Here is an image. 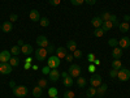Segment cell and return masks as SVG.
<instances>
[{
    "label": "cell",
    "mask_w": 130,
    "mask_h": 98,
    "mask_svg": "<svg viewBox=\"0 0 130 98\" xmlns=\"http://www.w3.org/2000/svg\"><path fill=\"white\" fill-rule=\"evenodd\" d=\"M68 73L72 76L73 79H77V77L81 76V67L78 64H72L69 67V69H68Z\"/></svg>",
    "instance_id": "obj_1"
},
{
    "label": "cell",
    "mask_w": 130,
    "mask_h": 98,
    "mask_svg": "<svg viewBox=\"0 0 130 98\" xmlns=\"http://www.w3.org/2000/svg\"><path fill=\"white\" fill-rule=\"evenodd\" d=\"M47 65L51 68V69H56L59 65H60V59L56 56V55H51L47 60Z\"/></svg>",
    "instance_id": "obj_2"
},
{
    "label": "cell",
    "mask_w": 130,
    "mask_h": 98,
    "mask_svg": "<svg viewBox=\"0 0 130 98\" xmlns=\"http://www.w3.org/2000/svg\"><path fill=\"white\" fill-rule=\"evenodd\" d=\"M117 79L120 81H127L130 79V71L127 68H121L118 69V73H117Z\"/></svg>",
    "instance_id": "obj_3"
},
{
    "label": "cell",
    "mask_w": 130,
    "mask_h": 98,
    "mask_svg": "<svg viewBox=\"0 0 130 98\" xmlns=\"http://www.w3.org/2000/svg\"><path fill=\"white\" fill-rule=\"evenodd\" d=\"M34 55H35V59H37V60H46V58H47V55H48L47 48L39 47L38 50H35Z\"/></svg>",
    "instance_id": "obj_4"
},
{
    "label": "cell",
    "mask_w": 130,
    "mask_h": 98,
    "mask_svg": "<svg viewBox=\"0 0 130 98\" xmlns=\"http://www.w3.org/2000/svg\"><path fill=\"white\" fill-rule=\"evenodd\" d=\"M90 84H91V86H94V88H99V86L103 84V81H102V76L100 75H92L91 76V79H90Z\"/></svg>",
    "instance_id": "obj_5"
},
{
    "label": "cell",
    "mask_w": 130,
    "mask_h": 98,
    "mask_svg": "<svg viewBox=\"0 0 130 98\" xmlns=\"http://www.w3.org/2000/svg\"><path fill=\"white\" fill-rule=\"evenodd\" d=\"M13 94L16 97H25L27 94V88L24 85H21V86H16V88L13 89Z\"/></svg>",
    "instance_id": "obj_6"
},
{
    "label": "cell",
    "mask_w": 130,
    "mask_h": 98,
    "mask_svg": "<svg viewBox=\"0 0 130 98\" xmlns=\"http://www.w3.org/2000/svg\"><path fill=\"white\" fill-rule=\"evenodd\" d=\"M35 42H37V45H38L39 47H43V48H47V47L50 46V42H48L47 37H44V35H39Z\"/></svg>",
    "instance_id": "obj_7"
},
{
    "label": "cell",
    "mask_w": 130,
    "mask_h": 98,
    "mask_svg": "<svg viewBox=\"0 0 130 98\" xmlns=\"http://www.w3.org/2000/svg\"><path fill=\"white\" fill-rule=\"evenodd\" d=\"M13 67L9 63H0V73L2 75H9L12 72Z\"/></svg>",
    "instance_id": "obj_8"
},
{
    "label": "cell",
    "mask_w": 130,
    "mask_h": 98,
    "mask_svg": "<svg viewBox=\"0 0 130 98\" xmlns=\"http://www.w3.org/2000/svg\"><path fill=\"white\" fill-rule=\"evenodd\" d=\"M129 46H130V38L129 37H122L121 39H118V47H121L124 50V48H127Z\"/></svg>",
    "instance_id": "obj_9"
},
{
    "label": "cell",
    "mask_w": 130,
    "mask_h": 98,
    "mask_svg": "<svg viewBox=\"0 0 130 98\" xmlns=\"http://www.w3.org/2000/svg\"><path fill=\"white\" fill-rule=\"evenodd\" d=\"M48 79H50V81H53V82H56L60 79V72L57 71V68L56 69H51V72L48 75Z\"/></svg>",
    "instance_id": "obj_10"
},
{
    "label": "cell",
    "mask_w": 130,
    "mask_h": 98,
    "mask_svg": "<svg viewBox=\"0 0 130 98\" xmlns=\"http://www.w3.org/2000/svg\"><path fill=\"white\" fill-rule=\"evenodd\" d=\"M21 52L24 54V55H31L32 52H34V48H32L31 45H24V46H21Z\"/></svg>",
    "instance_id": "obj_11"
},
{
    "label": "cell",
    "mask_w": 130,
    "mask_h": 98,
    "mask_svg": "<svg viewBox=\"0 0 130 98\" xmlns=\"http://www.w3.org/2000/svg\"><path fill=\"white\" fill-rule=\"evenodd\" d=\"M10 56V51H2L0 52V63H8Z\"/></svg>",
    "instance_id": "obj_12"
},
{
    "label": "cell",
    "mask_w": 130,
    "mask_h": 98,
    "mask_svg": "<svg viewBox=\"0 0 130 98\" xmlns=\"http://www.w3.org/2000/svg\"><path fill=\"white\" fill-rule=\"evenodd\" d=\"M67 55H68V51L65 50V47H57L56 48V56L59 59H64Z\"/></svg>",
    "instance_id": "obj_13"
},
{
    "label": "cell",
    "mask_w": 130,
    "mask_h": 98,
    "mask_svg": "<svg viewBox=\"0 0 130 98\" xmlns=\"http://www.w3.org/2000/svg\"><path fill=\"white\" fill-rule=\"evenodd\" d=\"M103 22H104V21L102 20V17H100V16H99V17H94V18L91 20V24H92V26H94L95 29H98V28H102Z\"/></svg>",
    "instance_id": "obj_14"
},
{
    "label": "cell",
    "mask_w": 130,
    "mask_h": 98,
    "mask_svg": "<svg viewBox=\"0 0 130 98\" xmlns=\"http://www.w3.org/2000/svg\"><path fill=\"white\" fill-rule=\"evenodd\" d=\"M29 18H30L31 21H34V22H37V21H39V20H40V15H39L38 10L32 9L31 12L29 13Z\"/></svg>",
    "instance_id": "obj_15"
},
{
    "label": "cell",
    "mask_w": 130,
    "mask_h": 98,
    "mask_svg": "<svg viewBox=\"0 0 130 98\" xmlns=\"http://www.w3.org/2000/svg\"><path fill=\"white\" fill-rule=\"evenodd\" d=\"M112 56L113 59H120L122 56V48L121 47H113V51H112Z\"/></svg>",
    "instance_id": "obj_16"
},
{
    "label": "cell",
    "mask_w": 130,
    "mask_h": 98,
    "mask_svg": "<svg viewBox=\"0 0 130 98\" xmlns=\"http://www.w3.org/2000/svg\"><path fill=\"white\" fill-rule=\"evenodd\" d=\"M107 90H108V85H107V84H102L99 88H96V94L99 95V97H102V95L105 94Z\"/></svg>",
    "instance_id": "obj_17"
},
{
    "label": "cell",
    "mask_w": 130,
    "mask_h": 98,
    "mask_svg": "<svg viewBox=\"0 0 130 98\" xmlns=\"http://www.w3.org/2000/svg\"><path fill=\"white\" fill-rule=\"evenodd\" d=\"M64 86H67V88H70V86L74 84V79L72 77V76L70 75H68L67 76V77H64Z\"/></svg>",
    "instance_id": "obj_18"
},
{
    "label": "cell",
    "mask_w": 130,
    "mask_h": 98,
    "mask_svg": "<svg viewBox=\"0 0 130 98\" xmlns=\"http://www.w3.org/2000/svg\"><path fill=\"white\" fill-rule=\"evenodd\" d=\"M67 50H69V51H72V52L77 50V43H75V41L70 39V41L67 42Z\"/></svg>",
    "instance_id": "obj_19"
},
{
    "label": "cell",
    "mask_w": 130,
    "mask_h": 98,
    "mask_svg": "<svg viewBox=\"0 0 130 98\" xmlns=\"http://www.w3.org/2000/svg\"><path fill=\"white\" fill-rule=\"evenodd\" d=\"M115 25L112 24V21H109V20H108V21H104V22H103V25H102V29L104 30V33L105 31H109L112 28H113Z\"/></svg>",
    "instance_id": "obj_20"
},
{
    "label": "cell",
    "mask_w": 130,
    "mask_h": 98,
    "mask_svg": "<svg viewBox=\"0 0 130 98\" xmlns=\"http://www.w3.org/2000/svg\"><path fill=\"white\" fill-rule=\"evenodd\" d=\"M2 30H3L4 33H9L10 30H12V22H10V21H8V22H3Z\"/></svg>",
    "instance_id": "obj_21"
},
{
    "label": "cell",
    "mask_w": 130,
    "mask_h": 98,
    "mask_svg": "<svg viewBox=\"0 0 130 98\" xmlns=\"http://www.w3.org/2000/svg\"><path fill=\"white\" fill-rule=\"evenodd\" d=\"M112 68L113 69H121L122 68V63H121V60L120 59H115L113 62H112Z\"/></svg>",
    "instance_id": "obj_22"
},
{
    "label": "cell",
    "mask_w": 130,
    "mask_h": 98,
    "mask_svg": "<svg viewBox=\"0 0 130 98\" xmlns=\"http://www.w3.org/2000/svg\"><path fill=\"white\" fill-rule=\"evenodd\" d=\"M118 29H120L122 33H126L127 30H130V25H129V22H125L124 21V22H121L120 25H118Z\"/></svg>",
    "instance_id": "obj_23"
},
{
    "label": "cell",
    "mask_w": 130,
    "mask_h": 98,
    "mask_svg": "<svg viewBox=\"0 0 130 98\" xmlns=\"http://www.w3.org/2000/svg\"><path fill=\"white\" fill-rule=\"evenodd\" d=\"M42 88H40V86H34V89H32V95H34V97H40L42 95Z\"/></svg>",
    "instance_id": "obj_24"
},
{
    "label": "cell",
    "mask_w": 130,
    "mask_h": 98,
    "mask_svg": "<svg viewBox=\"0 0 130 98\" xmlns=\"http://www.w3.org/2000/svg\"><path fill=\"white\" fill-rule=\"evenodd\" d=\"M94 35H95L96 38H102V37L104 35V30H103L102 28L95 29V30H94Z\"/></svg>",
    "instance_id": "obj_25"
},
{
    "label": "cell",
    "mask_w": 130,
    "mask_h": 98,
    "mask_svg": "<svg viewBox=\"0 0 130 98\" xmlns=\"http://www.w3.org/2000/svg\"><path fill=\"white\" fill-rule=\"evenodd\" d=\"M8 63L12 65V67H17V65L20 64V59H18L17 56H13V58H10V59H9Z\"/></svg>",
    "instance_id": "obj_26"
},
{
    "label": "cell",
    "mask_w": 130,
    "mask_h": 98,
    "mask_svg": "<svg viewBox=\"0 0 130 98\" xmlns=\"http://www.w3.org/2000/svg\"><path fill=\"white\" fill-rule=\"evenodd\" d=\"M39 22H40V26H43V28H47V26L50 25V20H48L47 17H40Z\"/></svg>",
    "instance_id": "obj_27"
},
{
    "label": "cell",
    "mask_w": 130,
    "mask_h": 98,
    "mask_svg": "<svg viewBox=\"0 0 130 98\" xmlns=\"http://www.w3.org/2000/svg\"><path fill=\"white\" fill-rule=\"evenodd\" d=\"M75 82H77V85L79 86V88H85L86 79H83V77H81V76H79V77H77V81H75Z\"/></svg>",
    "instance_id": "obj_28"
},
{
    "label": "cell",
    "mask_w": 130,
    "mask_h": 98,
    "mask_svg": "<svg viewBox=\"0 0 130 98\" xmlns=\"http://www.w3.org/2000/svg\"><path fill=\"white\" fill-rule=\"evenodd\" d=\"M86 94H87V97H94L96 94V88H94V86L89 88L87 90H86Z\"/></svg>",
    "instance_id": "obj_29"
},
{
    "label": "cell",
    "mask_w": 130,
    "mask_h": 98,
    "mask_svg": "<svg viewBox=\"0 0 130 98\" xmlns=\"http://www.w3.org/2000/svg\"><path fill=\"white\" fill-rule=\"evenodd\" d=\"M20 52H21V47H18V46H13L10 48V54H13V56H17Z\"/></svg>",
    "instance_id": "obj_30"
},
{
    "label": "cell",
    "mask_w": 130,
    "mask_h": 98,
    "mask_svg": "<svg viewBox=\"0 0 130 98\" xmlns=\"http://www.w3.org/2000/svg\"><path fill=\"white\" fill-rule=\"evenodd\" d=\"M82 56H83V54H82L81 50H75V51H73V58H74V59H81Z\"/></svg>",
    "instance_id": "obj_31"
},
{
    "label": "cell",
    "mask_w": 130,
    "mask_h": 98,
    "mask_svg": "<svg viewBox=\"0 0 130 98\" xmlns=\"http://www.w3.org/2000/svg\"><path fill=\"white\" fill-rule=\"evenodd\" d=\"M108 45H109L111 47H117L118 46V41L116 38H111L109 41H108Z\"/></svg>",
    "instance_id": "obj_32"
},
{
    "label": "cell",
    "mask_w": 130,
    "mask_h": 98,
    "mask_svg": "<svg viewBox=\"0 0 130 98\" xmlns=\"http://www.w3.org/2000/svg\"><path fill=\"white\" fill-rule=\"evenodd\" d=\"M75 93L73 90H67V92H64V98H74Z\"/></svg>",
    "instance_id": "obj_33"
},
{
    "label": "cell",
    "mask_w": 130,
    "mask_h": 98,
    "mask_svg": "<svg viewBox=\"0 0 130 98\" xmlns=\"http://www.w3.org/2000/svg\"><path fill=\"white\" fill-rule=\"evenodd\" d=\"M57 92H59V90H57L56 88H50V90H48V95H50L51 98H52V97H56V95H57Z\"/></svg>",
    "instance_id": "obj_34"
},
{
    "label": "cell",
    "mask_w": 130,
    "mask_h": 98,
    "mask_svg": "<svg viewBox=\"0 0 130 98\" xmlns=\"http://www.w3.org/2000/svg\"><path fill=\"white\" fill-rule=\"evenodd\" d=\"M38 86H40L42 89L47 88V81H46L44 79H40V80H38Z\"/></svg>",
    "instance_id": "obj_35"
},
{
    "label": "cell",
    "mask_w": 130,
    "mask_h": 98,
    "mask_svg": "<svg viewBox=\"0 0 130 98\" xmlns=\"http://www.w3.org/2000/svg\"><path fill=\"white\" fill-rule=\"evenodd\" d=\"M109 21H112V24H113L115 26H118V25H120V22H118V20H117V16H115V15H111Z\"/></svg>",
    "instance_id": "obj_36"
},
{
    "label": "cell",
    "mask_w": 130,
    "mask_h": 98,
    "mask_svg": "<svg viewBox=\"0 0 130 98\" xmlns=\"http://www.w3.org/2000/svg\"><path fill=\"white\" fill-rule=\"evenodd\" d=\"M70 3H72L73 5H77V7H79V5H82V4L85 3V0H70Z\"/></svg>",
    "instance_id": "obj_37"
},
{
    "label": "cell",
    "mask_w": 130,
    "mask_h": 98,
    "mask_svg": "<svg viewBox=\"0 0 130 98\" xmlns=\"http://www.w3.org/2000/svg\"><path fill=\"white\" fill-rule=\"evenodd\" d=\"M102 20L103 21H108V20H109L111 18V13H108V12H104V13H102Z\"/></svg>",
    "instance_id": "obj_38"
},
{
    "label": "cell",
    "mask_w": 130,
    "mask_h": 98,
    "mask_svg": "<svg viewBox=\"0 0 130 98\" xmlns=\"http://www.w3.org/2000/svg\"><path fill=\"white\" fill-rule=\"evenodd\" d=\"M48 2H50V4L53 5V7H59V5L61 4V0H48Z\"/></svg>",
    "instance_id": "obj_39"
},
{
    "label": "cell",
    "mask_w": 130,
    "mask_h": 98,
    "mask_svg": "<svg viewBox=\"0 0 130 98\" xmlns=\"http://www.w3.org/2000/svg\"><path fill=\"white\" fill-rule=\"evenodd\" d=\"M17 20H18V16L16 13H12V15L9 16V21H10V22H16Z\"/></svg>",
    "instance_id": "obj_40"
},
{
    "label": "cell",
    "mask_w": 130,
    "mask_h": 98,
    "mask_svg": "<svg viewBox=\"0 0 130 98\" xmlns=\"http://www.w3.org/2000/svg\"><path fill=\"white\" fill-rule=\"evenodd\" d=\"M55 51H56V50H55V47H53V46H51V45L47 47V52L50 54V55H53V54H55Z\"/></svg>",
    "instance_id": "obj_41"
},
{
    "label": "cell",
    "mask_w": 130,
    "mask_h": 98,
    "mask_svg": "<svg viewBox=\"0 0 130 98\" xmlns=\"http://www.w3.org/2000/svg\"><path fill=\"white\" fill-rule=\"evenodd\" d=\"M117 73H118V71H117V69H113V68H112V71L109 72V76H111L112 79H116V77H117Z\"/></svg>",
    "instance_id": "obj_42"
},
{
    "label": "cell",
    "mask_w": 130,
    "mask_h": 98,
    "mask_svg": "<svg viewBox=\"0 0 130 98\" xmlns=\"http://www.w3.org/2000/svg\"><path fill=\"white\" fill-rule=\"evenodd\" d=\"M87 60H89L90 63H94V62L96 60V58H95L94 54H89V55H87Z\"/></svg>",
    "instance_id": "obj_43"
},
{
    "label": "cell",
    "mask_w": 130,
    "mask_h": 98,
    "mask_svg": "<svg viewBox=\"0 0 130 98\" xmlns=\"http://www.w3.org/2000/svg\"><path fill=\"white\" fill-rule=\"evenodd\" d=\"M42 72L44 73V75H50V72H51V68L48 67V65H46V67H43V68H42Z\"/></svg>",
    "instance_id": "obj_44"
},
{
    "label": "cell",
    "mask_w": 130,
    "mask_h": 98,
    "mask_svg": "<svg viewBox=\"0 0 130 98\" xmlns=\"http://www.w3.org/2000/svg\"><path fill=\"white\" fill-rule=\"evenodd\" d=\"M65 59H67V62H72L74 58H73V54H68L67 56H65Z\"/></svg>",
    "instance_id": "obj_45"
},
{
    "label": "cell",
    "mask_w": 130,
    "mask_h": 98,
    "mask_svg": "<svg viewBox=\"0 0 130 98\" xmlns=\"http://www.w3.org/2000/svg\"><path fill=\"white\" fill-rule=\"evenodd\" d=\"M85 2H86V4H89V5H94L96 3V0H85Z\"/></svg>",
    "instance_id": "obj_46"
},
{
    "label": "cell",
    "mask_w": 130,
    "mask_h": 98,
    "mask_svg": "<svg viewBox=\"0 0 130 98\" xmlns=\"http://www.w3.org/2000/svg\"><path fill=\"white\" fill-rule=\"evenodd\" d=\"M9 86H10V88H12V89H14L16 86H17V85H16V81H13V80H12V81L9 82Z\"/></svg>",
    "instance_id": "obj_47"
},
{
    "label": "cell",
    "mask_w": 130,
    "mask_h": 98,
    "mask_svg": "<svg viewBox=\"0 0 130 98\" xmlns=\"http://www.w3.org/2000/svg\"><path fill=\"white\" fill-rule=\"evenodd\" d=\"M89 71H90L91 73H94V72H95V65H94V64H91L90 67H89Z\"/></svg>",
    "instance_id": "obj_48"
},
{
    "label": "cell",
    "mask_w": 130,
    "mask_h": 98,
    "mask_svg": "<svg viewBox=\"0 0 130 98\" xmlns=\"http://www.w3.org/2000/svg\"><path fill=\"white\" fill-rule=\"evenodd\" d=\"M124 21H125V22H130V16L129 15H125L124 16Z\"/></svg>",
    "instance_id": "obj_49"
},
{
    "label": "cell",
    "mask_w": 130,
    "mask_h": 98,
    "mask_svg": "<svg viewBox=\"0 0 130 98\" xmlns=\"http://www.w3.org/2000/svg\"><path fill=\"white\" fill-rule=\"evenodd\" d=\"M68 75H69L68 72H62V73H60V76H61V77H62V79H64V77H67V76H68Z\"/></svg>",
    "instance_id": "obj_50"
},
{
    "label": "cell",
    "mask_w": 130,
    "mask_h": 98,
    "mask_svg": "<svg viewBox=\"0 0 130 98\" xmlns=\"http://www.w3.org/2000/svg\"><path fill=\"white\" fill-rule=\"evenodd\" d=\"M31 67H32V65H31L30 63H26V64H25V68H26V69H29V68H31Z\"/></svg>",
    "instance_id": "obj_51"
},
{
    "label": "cell",
    "mask_w": 130,
    "mask_h": 98,
    "mask_svg": "<svg viewBox=\"0 0 130 98\" xmlns=\"http://www.w3.org/2000/svg\"><path fill=\"white\" fill-rule=\"evenodd\" d=\"M25 43H24V41L22 39H18V46H24Z\"/></svg>",
    "instance_id": "obj_52"
},
{
    "label": "cell",
    "mask_w": 130,
    "mask_h": 98,
    "mask_svg": "<svg viewBox=\"0 0 130 98\" xmlns=\"http://www.w3.org/2000/svg\"><path fill=\"white\" fill-rule=\"evenodd\" d=\"M94 64H95V65H99V64H100V60H98V59H96V60L94 62Z\"/></svg>",
    "instance_id": "obj_53"
},
{
    "label": "cell",
    "mask_w": 130,
    "mask_h": 98,
    "mask_svg": "<svg viewBox=\"0 0 130 98\" xmlns=\"http://www.w3.org/2000/svg\"><path fill=\"white\" fill-rule=\"evenodd\" d=\"M25 62H26V63H31V62H32V59H31V58H27Z\"/></svg>",
    "instance_id": "obj_54"
},
{
    "label": "cell",
    "mask_w": 130,
    "mask_h": 98,
    "mask_svg": "<svg viewBox=\"0 0 130 98\" xmlns=\"http://www.w3.org/2000/svg\"><path fill=\"white\" fill-rule=\"evenodd\" d=\"M52 98H57V95H56V97H52Z\"/></svg>",
    "instance_id": "obj_55"
},
{
    "label": "cell",
    "mask_w": 130,
    "mask_h": 98,
    "mask_svg": "<svg viewBox=\"0 0 130 98\" xmlns=\"http://www.w3.org/2000/svg\"><path fill=\"white\" fill-rule=\"evenodd\" d=\"M0 30H2V25H0Z\"/></svg>",
    "instance_id": "obj_56"
},
{
    "label": "cell",
    "mask_w": 130,
    "mask_h": 98,
    "mask_svg": "<svg viewBox=\"0 0 130 98\" xmlns=\"http://www.w3.org/2000/svg\"><path fill=\"white\" fill-rule=\"evenodd\" d=\"M87 98H92V97H87Z\"/></svg>",
    "instance_id": "obj_57"
},
{
    "label": "cell",
    "mask_w": 130,
    "mask_h": 98,
    "mask_svg": "<svg viewBox=\"0 0 130 98\" xmlns=\"http://www.w3.org/2000/svg\"><path fill=\"white\" fill-rule=\"evenodd\" d=\"M129 25H130V22H129Z\"/></svg>",
    "instance_id": "obj_58"
}]
</instances>
